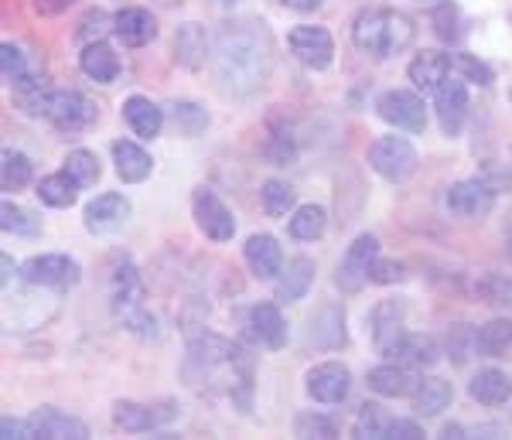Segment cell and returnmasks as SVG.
<instances>
[{"label":"cell","instance_id":"6da1fadb","mask_svg":"<svg viewBox=\"0 0 512 440\" xmlns=\"http://www.w3.org/2000/svg\"><path fill=\"white\" fill-rule=\"evenodd\" d=\"M188 383L202 393L226 396L239 410H250L253 396V359L239 342L219 338L212 331H202L188 342V362H185Z\"/></svg>","mask_w":512,"mask_h":440},{"label":"cell","instance_id":"7a4b0ae2","mask_svg":"<svg viewBox=\"0 0 512 440\" xmlns=\"http://www.w3.org/2000/svg\"><path fill=\"white\" fill-rule=\"evenodd\" d=\"M212 69L226 96L246 99L270 76V35L260 21H236L216 35Z\"/></svg>","mask_w":512,"mask_h":440},{"label":"cell","instance_id":"3957f363","mask_svg":"<svg viewBox=\"0 0 512 440\" xmlns=\"http://www.w3.org/2000/svg\"><path fill=\"white\" fill-rule=\"evenodd\" d=\"M352 41L359 52L373 58H390L414 41V21L407 14L386 11V7H366L352 21Z\"/></svg>","mask_w":512,"mask_h":440},{"label":"cell","instance_id":"277c9868","mask_svg":"<svg viewBox=\"0 0 512 440\" xmlns=\"http://www.w3.org/2000/svg\"><path fill=\"white\" fill-rule=\"evenodd\" d=\"M110 301H113V314L123 328L137 331V335H151L154 318L144 307V284H140L134 263H120L113 270V287H110Z\"/></svg>","mask_w":512,"mask_h":440},{"label":"cell","instance_id":"5b68a950","mask_svg":"<svg viewBox=\"0 0 512 440\" xmlns=\"http://www.w3.org/2000/svg\"><path fill=\"white\" fill-rule=\"evenodd\" d=\"M369 164H373L379 178L400 185V181H407L417 171V151L407 137H379L369 147Z\"/></svg>","mask_w":512,"mask_h":440},{"label":"cell","instance_id":"8992f818","mask_svg":"<svg viewBox=\"0 0 512 440\" xmlns=\"http://www.w3.org/2000/svg\"><path fill=\"white\" fill-rule=\"evenodd\" d=\"M376 260H379V239L369 236V232L355 236L352 246L345 249L342 263H338V287H342L345 294H359V290L369 284V277H373Z\"/></svg>","mask_w":512,"mask_h":440},{"label":"cell","instance_id":"52a82bcc","mask_svg":"<svg viewBox=\"0 0 512 440\" xmlns=\"http://www.w3.org/2000/svg\"><path fill=\"white\" fill-rule=\"evenodd\" d=\"M192 212H195V222L198 229L205 232L209 239H216V243H229L236 232V219L233 212L222 205V198L212 192V188L198 185L192 192Z\"/></svg>","mask_w":512,"mask_h":440},{"label":"cell","instance_id":"ba28073f","mask_svg":"<svg viewBox=\"0 0 512 440\" xmlns=\"http://www.w3.org/2000/svg\"><path fill=\"white\" fill-rule=\"evenodd\" d=\"M376 110L386 123H393L396 130L420 134V130L427 127L424 99L417 93H410V89H386V93L376 99Z\"/></svg>","mask_w":512,"mask_h":440},{"label":"cell","instance_id":"9c48e42d","mask_svg":"<svg viewBox=\"0 0 512 440\" xmlns=\"http://www.w3.org/2000/svg\"><path fill=\"white\" fill-rule=\"evenodd\" d=\"M24 280L31 287H72L79 284V263L65 253H41V256H31L28 263L21 267Z\"/></svg>","mask_w":512,"mask_h":440},{"label":"cell","instance_id":"30bf717a","mask_svg":"<svg viewBox=\"0 0 512 440\" xmlns=\"http://www.w3.org/2000/svg\"><path fill=\"white\" fill-rule=\"evenodd\" d=\"M287 45L297 55V62L308 65L315 72H325L332 65L335 55V41L325 28H315V24H297V28L287 35Z\"/></svg>","mask_w":512,"mask_h":440},{"label":"cell","instance_id":"8fae6325","mask_svg":"<svg viewBox=\"0 0 512 440\" xmlns=\"http://www.w3.org/2000/svg\"><path fill=\"white\" fill-rule=\"evenodd\" d=\"M45 116L62 134H79V130H86L96 120V106L82 93H76V89H55Z\"/></svg>","mask_w":512,"mask_h":440},{"label":"cell","instance_id":"7c38bea8","mask_svg":"<svg viewBox=\"0 0 512 440\" xmlns=\"http://www.w3.org/2000/svg\"><path fill=\"white\" fill-rule=\"evenodd\" d=\"M403 301H383L373 307V342L383 355H396L400 359L403 355V345H407L410 331L403 328Z\"/></svg>","mask_w":512,"mask_h":440},{"label":"cell","instance_id":"4fadbf2b","mask_svg":"<svg viewBox=\"0 0 512 440\" xmlns=\"http://www.w3.org/2000/svg\"><path fill=\"white\" fill-rule=\"evenodd\" d=\"M24 434L28 437H45V440H86L89 427L69 413L55 410V406H41L38 413H31L24 420Z\"/></svg>","mask_w":512,"mask_h":440},{"label":"cell","instance_id":"5bb4252c","mask_svg":"<svg viewBox=\"0 0 512 440\" xmlns=\"http://www.w3.org/2000/svg\"><path fill=\"white\" fill-rule=\"evenodd\" d=\"M495 205V185L485 178H465L448 188V209L461 219H482Z\"/></svg>","mask_w":512,"mask_h":440},{"label":"cell","instance_id":"9a60e30c","mask_svg":"<svg viewBox=\"0 0 512 440\" xmlns=\"http://www.w3.org/2000/svg\"><path fill=\"white\" fill-rule=\"evenodd\" d=\"M178 417V410L171 403L161 406H144V403H117L113 406V423L127 434H151V430L164 427Z\"/></svg>","mask_w":512,"mask_h":440},{"label":"cell","instance_id":"2e32d148","mask_svg":"<svg viewBox=\"0 0 512 440\" xmlns=\"http://www.w3.org/2000/svg\"><path fill=\"white\" fill-rule=\"evenodd\" d=\"M308 393L318 403H345L352 393V372L342 362H321L308 372Z\"/></svg>","mask_w":512,"mask_h":440},{"label":"cell","instance_id":"e0dca14e","mask_svg":"<svg viewBox=\"0 0 512 440\" xmlns=\"http://www.w3.org/2000/svg\"><path fill=\"white\" fill-rule=\"evenodd\" d=\"M130 219V198L120 192H106L93 198L82 212V222L93 236H106V232H117L123 222Z\"/></svg>","mask_w":512,"mask_h":440},{"label":"cell","instance_id":"ac0fdd59","mask_svg":"<svg viewBox=\"0 0 512 440\" xmlns=\"http://www.w3.org/2000/svg\"><path fill=\"white\" fill-rule=\"evenodd\" d=\"M434 110H437V123L448 137H458L461 127H465V116H468V89L465 79H448L441 89H437L434 99Z\"/></svg>","mask_w":512,"mask_h":440},{"label":"cell","instance_id":"d6986e66","mask_svg":"<svg viewBox=\"0 0 512 440\" xmlns=\"http://www.w3.org/2000/svg\"><path fill=\"white\" fill-rule=\"evenodd\" d=\"M246 331H250L253 342L263 348H284L287 345V321L277 311V304H253L246 311Z\"/></svg>","mask_w":512,"mask_h":440},{"label":"cell","instance_id":"ffe728a7","mask_svg":"<svg viewBox=\"0 0 512 440\" xmlns=\"http://www.w3.org/2000/svg\"><path fill=\"white\" fill-rule=\"evenodd\" d=\"M369 389H373L376 396H386V400H400V396H414L420 379L414 369H407V365H396V362H386V365H376L373 372H369Z\"/></svg>","mask_w":512,"mask_h":440},{"label":"cell","instance_id":"44dd1931","mask_svg":"<svg viewBox=\"0 0 512 440\" xmlns=\"http://www.w3.org/2000/svg\"><path fill=\"white\" fill-rule=\"evenodd\" d=\"M451 55H444V52H434V48H424L414 62H410V69H407V76L410 82L420 89V93H437V89L448 82L451 76Z\"/></svg>","mask_w":512,"mask_h":440},{"label":"cell","instance_id":"7402d4cb","mask_svg":"<svg viewBox=\"0 0 512 440\" xmlns=\"http://www.w3.org/2000/svg\"><path fill=\"white\" fill-rule=\"evenodd\" d=\"M243 256H246V267L253 270V277L260 280L277 277L280 267H284V253H280L277 239L267 236V232H253L243 246Z\"/></svg>","mask_w":512,"mask_h":440},{"label":"cell","instance_id":"603a6c76","mask_svg":"<svg viewBox=\"0 0 512 440\" xmlns=\"http://www.w3.org/2000/svg\"><path fill=\"white\" fill-rule=\"evenodd\" d=\"M308 345L338 348L345 345V311L338 304H321L308 318Z\"/></svg>","mask_w":512,"mask_h":440},{"label":"cell","instance_id":"cb8c5ba5","mask_svg":"<svg viewBox=\"0 0 512 440\" xmlns=\"http://www.w3.org/2000/svg\"><path fill=\"white\" fill-rule=\"evenodd\" d=\"M113 31H117V38L123 45L144 48L158 38V21H154L151 11H144V7H123L117 18H113Z\"/></svg>","mask_w":512,"mask_h":440},{"label":"cell","instance_id":"d4e9b609","mask_svg":"<svg viewBox=\"0 0 512 440\" xmlns=\"http://www.w3.org/2000/svg\"><path fill=\"white\" fill-rule=\"evenodd\" d=\"M123 120H127V127L134 130L140 140H154L164 127L161 106L151 103L147 96H130L127 103H123Z\"/></svg>","mask_w":512,"mask_h":440},{"label":"cell","instance_id":"484cf974","mask_svg":"<svg viewBox=\"0 0 512 440\" xmlns=\"http://www.w3.org/2000/svg\"><path fill=\"white\" fill-rule=\"evenodd\" d=\"M113 161H117L120 181H127V185H140V181H147L154 171L151 154L140 144H134V140H117V144H113Z\"/></svg>","mask_w":512,"mask_h":440},{"label":"cell","instance_id":"4316f807","mask_svg":"<svg viewBox=\"0 0 512 440\" xmlns=\"http://www.w3.org/2000/svg\"><path fill=\"white\" fill-rule=\"evenodd\" d=\"M79 69L93 82H99V86H106V82H113L120 76V58L106 41H93V45H82Z\"/></svg>","mask_w":512,"mask_h":440},{"label":"cell","instance_id":"83f0119b","mask_svg":"<svg viewBox=\"0 0 512 440\" xmlns=\"http://www.w3.org/2000/svg\"><path fill=\"white\" fill-rule=\"evenodd\" d=\"M468 396L482 406H506L512 400V379L502 369H482L468 383Z\"/></svg>","mask_w":512,"mask_h":440},{"label":"cell","instance_id":"f1b7e54d","mask_svg":"<svg viewBox=\"0 0 512 440\" xmlns=\"http://www.w3.org/2000/svg\"><path fill=\"white\" fill-rule=\"evenodd\" d=\"M209 38H205V28L195 21L181 24L178 35H175V58L185 69H202L209 62Z\"/></svg>","mask_w":512,"mask_h":440},{"label":"cell","instance_id":"f546056e","mask_svg":"<svg viewBox=\"0 0 512 440\" xmlns=\"http://www.w3.org/2000/svg\"><path fill=\"white\" fill-rule=\"evenodd\" d=\"M311 280H315V263L308 260V256H294L291 263H287L284 270H280V280H277V301H301L304 294H308Z\"/></svg>","mask_w":512,"mask_h":440},{"label":"cell","instance_id":"4dcf8cb0","mask_svg":"<svg viewBox=\"0 0 512 440\" xmlns=\"http://www.w3.org/2000/svg\"><path fill=\"white\" fill-rule=\"evenodd\" d=\"M451 400H454L451 383L431 376V379H420V386L414 393V410H417V417H437L441 410H448Z\"/></svg>","mask_w":512,"mask_h":440},{"label":"cell","instance_id":"1f68e13d","mask_svg":"<svg viewBox=\"0 0 512 440\" xmlns=\"http://www.w3.org/2000/svg\"><path fill=\"white\" fill-rule=\"evenodd\" d=\"M325 229H328V212L321 205H301L291 215V222H287V232L294 239H301V243H315V239L325 236Z\"/></svg>","mask_w":512,"mask_h":440},{"label":"cell","instance_id":"d6a6232c","mask_svg":"<svg viewBox=\"0 0 512 440\" xmlns=\"http://www.w3.org/2000/svg\"><path fill=\"white\" fill-rule=\"evenodd\" d=\"M11 89H14V103L31 116H45L48 103H52V93H55L45 79H21L18 86H11Z\"/></svg>","mask_w":512,"mask_h":440},{"label":"cell","instance_id":"836d02e7","mask_svg":"<svg viewBox=\"0 0 512 440\" xmlns=\"http://www.w3.org/2000/svg\"><path fill=\"white\" fill-rule=\"evenodd\" d=\"M76 192H79V185L65 171L48 174V178L38 181V198L45 205H52V209H69V205L76 202Z\"/></svg>","mask_w":512,"mask_h":440},{"label":"cell","instance_id":"e575fe53","mask_svg":"<svg viewBox=\"0 0 512 440\" xmlns=\"http://www.w3.org/2000/svg\"><path fill=\"white\" fill-rule=\"evenodd\" d=\"M393 420L390 413L383 410L379 403H366L355 417V427L352 434L355 437H376V440H390V430H393Z\"/></svg>","mask_w":512,"mask_h":440},{"label":"cell","instance_id":"d590c367","mask_svg":"<svg viewBox=\"0 0 512 440\" xmlns=\"http://www.w3.org/2000/svg\"><path fill=\"white\" fill-rule=\"evenodd\" d=\"M509 348H512V321L509 318H492L489 325L478 328V352L482 355L499 359V355H506Z\"/></svg>","mask_w":512,"mask_h":440},{"label":"cell","instance_id":"8d00e7d4","mask_svg":"<svg viewBox=\"0 0 512 440\" xmlns=\"http://www.w3.org/2000/svg\"><path fill=\"white\" fill-rule=\"evenodd\" d=\"M31 157L21 154V151H11L7 147L4 154H0V185H4V192H18L31 181Z\"/></svg>","mask_w":512,"mask_h":440},{"label":"cell","instance_id":"74e56055","mask_svg":"<svg viewBox=\"0 0 512 440\" xmlns=\"http://www.w3.org/2000/svg\"><path fill=\"white\" fill-rule=\"evenodd\" d=\"M65 174H69L72 181H76L79 188H89L99 181V161L93 151H86V147H79V151H69L65 157Z\"/></svg>","mask_w":512,"mask_h":440},{"label":"cell","instance_id":"f35d334b","mask_svg":"<svg viewBox=\"0 0 512 440\" xmlns=\"http://www.w3.org/2000/svg\"><path fill=\"white\" fill-rule=\"evenodd\" d=\"M171 123L181 137H198L205 127H209V113L198 103H175L171 106Z\"/></svg>","mask_w":512,"mask_h":440},{"label":"cell","instance_id":"ab89813d","mask_svg":"<svg viewBox=\"0 0 512 440\" xmlns=\"http://www.w3.org/2000/svg\"><path fill=\"white\" fill-rule=\"evenodd\" d=\"M294 188L287 185V181H267L263 185V192H260V202H263V212L267 215H274V219H280V215H287L294 209Z\"/></svg>","mask_w":512,"mask_h":440},{"label":"cell","instance_id":"60d3db41","mask_svg":"<svg viewBox=\"0 0 512 440\" xmlns=\"http://www.w3.org/2000/svg\"><path fill=\"white\" fill-rule=\"evenodd\" d=\"M475 294L482 297L485 304L512 307V280L502 277V273H485V277H478Z\"/></svg>","mask_w":512,"mask_h":440},{"label":"cell","instance_id":"b9f144b4","mask_svg":"<svg viewBox=\"0 0 512 440\" xmlns=\"http://www.w3.org/2000/svg\"><path fill=\"white\" fill-rule=\"evenodd\" d=\"M0 226H4V232H14V236H38V229H41L35 215L14 202L0 205Z\"/></svg>","mask_w":512,"mask_h":440},{"label":"cell","instance_id":"7bdbcfd3","mask_svg":"<svg viewBox=\"0 0 512 440\" xmlns=\"http://www.w3.org/2000/svg\"><path fill=\"white\" fill-rule=\"evenodd\" d=\"M448 352L458 365H465L472 359V352H478V331L472 325H451L448 331Z\"/></svg>","mask_w":512,"mask_h":440},{"label":"cell","instance_id":"ee69618b","mask_svg":"<svg viewBox=\"0 0 512 440\" xmlns=\"http://www.w3.org/2000/svg\"><path fill=\"white\" fill-rule=\"evenodd\" d=\"M434 35L441 38V41H448V45H454V41L461 38V11L451 4V0H444V4H437V11H434Z\"/></svg>","mask_w":512,"mask_h":440},{"label":"cell","instance_id":"f6af8a7d","mask_svg":"<svg viewBox=\"0 0 512 440\" xmlns=\"http://www.w3.org/2000/svg\"><path fill=\"white\" fill-rule=\"evenodd\" d=\"M451 62H454V69L461 72V79H465V82H475V86H492V79H495L492 69L478 55L461 52V55H454Z\"/></svg>","mask_w":512,"mask_h":440},{"label":"cell","instance_id":"bcb514c9","mask_svg":"<svg viewBox=\"0 0 512 440\" xmlns=\"http://www.w3.org/2000/svg\"><path fill=\"white\" fill-rule=\"evenodd\" d=\"M0 72H4L7 86H18L21 79H28V62H24V52L18 45H11V41L0 48Z\"/></svg>","mask_w":512,"mask_h":440},{"label":"cell","instance_id":"7dc6e473","mask_svg":"<svg viewBox=\"0 0 512 440\" xmlns=\"http://www.w3.org/2000/svg\"><path fill=\"white\" fill-rule=\"evenodd\" d=\"M437 342L431 335H410L407 345H403V355L400 359H407L410 365H434L437 362Z\"/></svg>","mask_w":512,"mask_h":440},{"label":"cell","instance_id":"c3c4849f","mask_svg":"<svg viewBox=\"0 0 512 440\" xmlns=\"http://www.w3.org/2000/svg\"><path fill=\"white\" fill-rule=\"evenodd\" d=\"M335 420L318 417V413H301L297 417V437H335Z\"/></svg>","mask_w":512,"mask_h":440},{"label":"cell","instance_id":"681fc988","mask_svg":"<svg viewBox=\"0 0 512 440\" xmlns=\"http://www.w3.org/2000/svg\"><path fill=\"white\" fill-rule=\"evenodd\" d=\"M106 28H110V18H106L103 11H89L86 18L79 21L76 38L82 41V45H93V41H99V38L106 35Z\"/></svg>","mask_w":512,"mask_h":440},{"label":"cell","instance_id":"f907efd6","mask_svg":"<svg viewBox=\"0 0 512 440\" xmlns=\"http://www.w3.org/2000/svg\"><path fill=\"white\" fill-rule=\"evenodd\" d=\"M267 154H270V161H274V164H287V161H291V157H294V144H291V137H287V134H274V137H270Z\"/></svg>","mask_w":512,"mask_h":440},{"label":"cell","instance_id":"816d5d0a","mask_svg":"<svg viewBox=\"0 0 512 440\" xmlns=\"http://www.w3.org/2000/svg\"><path fill=\"white\" fill-rule=\"evenodd\" d=\"M373 284H396V280H403V267L400 263H386V260H376L373 267Z\"/></svg>","mask_w":512,"mask_h":440},{"label":"cell","instance_id":"f5cc1de1","mask_svg":"<svg viewBox=\"0 0 512 440\" xmlns=\"http://www.w3.org/2000/svg\"><path fill=\"white\" fill-rule=\"evenodd\" d=\"M417 440V437H424V430L417 427L414 420H393V430H390V440Z\"/></svg>","mask_w":512,"mask_h":440},{"label":"cell","instance_id":"db71d44e","mask_svg":"<svg viewBox=\"0 0 512 440\" xmlns=\"http://www.w3.org/2000/svg\"><path fill=\"white\" fill-rule=\"evenodd\" d=\"M0 427H4V440L28 437V434H24V420H11V417H4V423H0Z\"/></svg>","mask_w":512,"mask_h":440},{"label":"cell","instance_id":"11a10c76","mask_svg":"<svg viewBox=\"0 0 512 440\" xmlns=\"http://www.w3.org/2000/svg\"><path fill=\"white\" fill-rule=\"evenodd\" d=\"M69 4H72V0H38L35 7H38L41 14H62Z\"/></svg>","mask_w":512,"mask_h":440},{"label":"cell","instance_id":"9f6ffc18","mask_svg":"<svg viewBox=\"0 0 512 440\" xmlns=\"http://www.w3.org/2000/svg\"><path fill=\"white\" fill-rule=\"evenodd\" d=\"M284 7H291V11H318L325 0H280Z\"/></svg>","mask_w":512,"mask_h":440},{"label":"cell","instance_id":"6f0895ef","mask_svg":"<svg viewBox=\"0 0 512 440\" xmlns=\"http://www.w3.org/2000/svg\"><path fill=\"white\" fill-rule=\"evenodd\" d=\"M11 287V256H4V290Z\"/></svg>","mask_w":512,"mask_h":440},{"label":"cell","instance_id":"680465c9","mask_svg":"<svg viewBox=\"0 0 512 440\" xmlns=\"http://www.w3.org/2000/svg\"><path fill=\"white\" fill-rule=\"evenodd\" d=\"M506 249H509V256H512V219H509V226H506Z\"/></svg>","mask_w":512,"mask_h":440}]
</instances>
